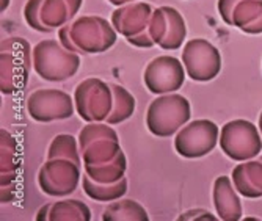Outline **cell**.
Instances as JSON below:
<instances>
[{"instance_id": "7402d4cb", "label": "cell", "mask_w": 262, "mask_h": 221, "mask_svg": "<svg viewBox=\"0 0 262 221\" xmlns=\"http://www.w3.org/2000/svg\"><path fill=\"white\" fill-rule=\"evenodd\" d=\"M112 91H113V110L105 119L107 124L110 126H118L121 122L127 121L134 112H135V97L129 90H126L121 85L110 83Z\"/></svg>"}, {"instance_id": "9a60e30c", "label": "cell", "mask_w": 262, "mask_h": 221, "mask_svg": "<svg viewBox=\"0 0 262 221\" xmlns=\"http://www.w3.org/2000/svg\"><path fill=\"white\" fill-rule=\"evenodd\" d=\"M212 200L219 219L239 221L244 218V207L239 191L235 190L229 176H220L215 179L212 190Z\"/></svg>"}, {"instance_id": "d4e9b609", "label": "cell", "mask_w": 262, "mask_h": 221, "mask_svg": "<svg viewBox=\"0 0 262 221\" xmlns=\"http://www.w3.org/2000/svg\"><path fill=\"white\" fill-rule=\"evenodd\" d=\"M47 159H69L79 165L82 163L79 138L69 134H58L52 138L47 147Z\"/></svg>"}, {"instance_id": "6da1fadb", "label": "cell", "mask_w": 262, "mask_h": 221, "mask_svg": "<svg viewBox=\"0 0 262 221\" xmlns=\"http://www.w3.org/2000/svg\"><path fill=\"white\" fill-rule=\"evenodd\" d=\"M118 33L101 16H79L58 30V41L79 55L102 54L115 46Z\"/></svg>"}, {"instance_id": "1f68e13d", "label": "cell", "mask_w": 262, "mask_h": 221, "mask_svg": "<svg viewBox=\"0 0 262 221\" xmlns=\"http://www.w3.org/2000/svg\"><path fill=\"white\" fill-rule=\"evenodd\" d=\"M0 2H2V4H0V11H7V8L10 7V2H11V0H0Z\"/></svg>"}, {"instance_id": "277c9868", "label": "cell", "mask_w": 262, "mask_h": 221, "mask_svg": "<svg viewBox=\"0 0 262 221\" xmlns=\"http://www.w3.org/2000/svg\"><path fill=\"white\" fill-rule=\"evenodd\" d=\"M33 71L42 80L64 82L80 69V55L71 52L57 39H42L33 47Z\"/></svg>"}, {"instance_id": "5bb4252c", "label": "cell", "mask_w": 262, "mask_h": 221, "mask_svg": "<svg viewBox=\"0 0 262 221\" xmlns=\"http://www.w3.org/2000/svg\"><path fill=\"white\" fill-rule=\"evenodd\" d=\"M154 8L146 2H132L118 7L112 13V26L116 33L127 38L138 36L149 26V19Z\"/></svg>"}, {"instance_id": "2e32d148", "label": "cell", "mask_w": 262, "mask_h": 221, "mask_svg": "<svg viewBox=\"0 0 262 221\" xmlns=\"http://www.w3.org/2000/svg\"><path fill=\"white\" fill-rule=\"evenodd\" d=\"M20 166L22 157L19 143L11 132L2 127L0 130V187L16 185Z\"/></svg>"}, {"instance_id": "484cf974", "label": "cell", "mask_w": 262, "mask_h": 221, "mask_svg": "<svg viewBox=\"0 0 262 221\" xmlns=\"http://www.w3.org/2000/svg\"><path fill=\"white\" fill-rule=\"evenodd\" d=\"M148 32L157 46L163 41V38L166 36V32H168V14L165 11V7L154 8L151 19H149Z\"/></svg>"}, {"instance_id": "d6986e66", "label": "cell", "mask_w": 262, "mask_h": 221, "mask_svg": "<svg viewBox=\"0 0 262 221\" xmlns=\"http://www.w3.org/2000/svg\"><path fill=\"white\" fill-rule=\"evenodd\" d=\"M229 27H237L248 35L262 33V0H242L231 13Z\"/></svg>"}, {"instance_id": "8fae6325", "label": "cell", "mask_w": 262, "mask_h": 221, "mask_svg": "<svg viewBox=\"0 0 262 221\" xmlns=\"http://www.w3.org/2000/svg\"><path fill=\"white\" fill-rule=\"evenodd\" d=\"M181 61L187 76L195 82H210L222 71V54L210 41L195 38L185 42Z\"/></svg>"}, {"instance_id": "603a6c76", "label": "cell", "mask_w": 262, "mask_h": 221, "mask_svg": "<svg viewBox=\"0 0 262 221\" xmlns=\"http://www.w3.org/2000/svg\"><path fill=\"white\" fill-rule=\"evenodd\" d=\"M127 171V159L124 152H121L113 162L99 165V166H83V173H86L93 181L101 184H113L123 179Z\"/></svg>"}, {"instance_id": "9c48e42d", "label": "cell", "mask_w": 262, "mask_h": 221, "mask_svg": "<svg viewBox=\"0 0 262 221\" xmlns=\"http://www.w3.org/2000/svg\"><path fill=\"white\" fill-rule=\"evenodd\" d=\"M79 163L69 159H46L38 171V185L41 191L54 198H64L73 194L82 182Z\"/></svg>"}, {"instance_id": "30bf717a", "label": "cell", "mask_w": 262, "mask_h": 221, "mask_svg": "<svg viewBox=\"0 0 262 221\" xmlns=\"http://www.w3.org/2000/svg\"><path fill=\"white\" fill-rule=\"evenodd\" d=\"M220 129L210 119L190 121L174 135V149L184 159H201L217 147Z\"/></svg>"}, {"instance_id": "8992f818", "label": "cell", "mask_w": 262, "mask_h": 221, "mask_svg": "<svg viewBox=\"0 0 262 221\" xmlns=\"http://www.w3.org/2000/svg\"><path fill=\"white\" fill-rule=\"evenodd\" d=\"M83 0H27L24 19L36 32L51 33L73 22Z\"/></svg>"}, {"instance_id": "d6a6232c", "label": "cell", "mask_w": 262, "mask_h": 221, "mask_svg": "<svg viewBox=\"0 0 262 221\" xmlns=\"http://www.w3.org/2000/svg\"><path fill=\"white\" fill-rule=\"evenodd\" d=\"M257 127H259V132H260V137H262V113L259 115V124H257Z\"/></svg>"}, {"instance_id": "f546056e", "label": "cell", "mask_w": 262, "mask_h": 221, "mask_svg": "<svg viewBox=\"0 0 262 221\" xmlns=\"http://www.w3.org/2000/svg\"><path fill=\"white\" fill-rule=\"evenodd\" d=\"M0 190H2V193H0V201H2L4 204H8L11 203L16 194H17V190H16V185H10V187H0Z\"/></svg>"}, {"instance_id": "3957f363", "label": "cell", "mask_w": 262, "mask_h": 221, "mask_svg": "<svg viewBox=\"0 0 262 221\" xmlns=\"http://www.w3.org/2000/svg\"><path fill=\"white\" fill-rule=\"evenodd\" d=\"M192 119V105L187 97L178 93L162 94L146 110V127L159 138L176 135Z\"/></svg>"}, {"instance_id": "52a82bcc", "label": "cell", "mask_w": 262, "mask_h": 221, "mask_svg": "<svg viewBox=\"0 0 262 221\" xmlns=\"http://www.w3.org/2000/svg\"><path fill=\"white\" fill-rule=\"evenodd\" d=\"M219 144L226 157L235 162L256 159L262 151L259 127L248 119H232L220 129Z\"/></svg>"}, {"instance_id": "4dcf8cb0", "label": "cell", "mask_w": 262, "mask_h": 221, "mask_svg": "<svg viewBox=\"0 0 262 221\" xmlns=\"http://www.w3.org/2000/svg\"><path fill=\"white\" fill-rule=\"evenodd\" d=\"M108 4L115 5L116 8L118 7H123V5H127V4H132V2H138V0H107Z\"/></svg>"}, {"instance_id": "83f0119b", "label": "cell", "mask_w": 262, "mask_h": 221, "mask_svg": "<svg viewBox=\"0 0 262 221\" xmlns=\"http://www.w3.org/2000/svg\"><path fill=\"white\" fill-rule=\"evenodd\" d=\"M242 0H219V4H217V8H219V13L223 19L225 24H228L229 26V19H231V13L234 10V7L237 4H241Z\"/></svg>"}, {"instance_id": "4316f807", "label": "cell", "mask_w": 262, "mask_h": 221, "mask_svg": "<svg viewBox=\"0 0 262 221\" xmlns=\"http://www.w3.org/2000/svg\"><path fill=\"white\" fill-rule=\"evenodd\" d=\"M219 216L212 215L209 210L204 209H193V210H187L182 215L178 216V221H215Z\"/></svg>"}, {"instance_id": "7a4b0ae2", "label": "cell", "mask_w": 262, "mask_h": 221, "mask_svg": "<svg viewBox=\"0 0 262 221\" xmlns=\"http://www.w3.org/2000/svg\"><path fill=\"white\" fill-rule=\"evenodd\" d=\"M33 49L22 36H10L0 44V91L5 96L26 88L33 68Z\"/></svg>"}, {"instance_id": "4fadbf2b", "label": "cell", "mask_w": 262, "mask_h": 221, "mask_svg": "<svg viewBox=\"0 0 262 221\" xmlns=\"http://www.w3.org/2000/svg\"><path fill=\"white\" fill-rule=\"evenodd\" d=\"M185 68L179 58L171 55H160L151 60L145 72H143V80L149 93L152 94H168L176 93L185 82Z\"/></svg>"}, {"instance_id": "44dd1931", "label": "cell", "mask_w": 262, "mask_h": 221, "mask_svg": "<svg viewBox=\"0 0 262 221\" xmlns=\"http://www.w3.org/2000/svg\"><path fill=\"white\" fill-rule=\"evenodd\" d=\"M146 209L134 200H116L110 203L104 213L102 221H148Z\"/></svg>"}, {"instance_id": "ba28073f", "label": "cell", "mask_w": 262, "mask_h": 221, "mask_svg": "<svg viewBox=\"0 0 262 221\" xmlns=\"http://www.w3.org/2000/svg\"><path fill=\"white\" fill-rule=\"evenodd\" d=\"M74 104L79 116L86 122H105L113 110V91L110 83L99 77L82 80L74 91Z\"/></svg>"}, {"instance_id": "f1b7e54d", "label": "cell", "mask_w": 262, "mask_h": 221, "mask_svg": "<svg viewBox=\"0 0 262 221\" xmlns=\"http://www.w3.org/2000/svg\"><path fill=\"white\" fill-rule=\"evenodd\" d=\"M127 42L135 46V47H141V49H149L152 46H156V42L152 41V38L149 36V32L148 29L143 32L141 35L138 36H134V38H127Z\"/></svg>"}, {"instance_id": "ffe728a7", "label": "cell", "mask_w": 262, "mask_h": 221, "mask_svg": "<svg viewBox=\"0 0 262 221\" xmlns=\"http://www.w3.org/2000/svg\"><path fill=\"white\" fill-rule=\"evenodd\" d=\"M82 188L88 198L98 203H113L116 200H121L123 196L127 193L129 182L127 178L124 176L118 182L113 184H101L93 181L86 173L82 174Z\"/></svg>"}, {"instance_id": "7c38bea8", "label": "cell", "mask_w": 262, "mask_h": 221, "mask_svg": "<svg viewBox=\"0 0 262 221\" xmlns=\"http://www.w3.org/2000/svg\"><path fill=\"white\" fill-rule=\"evenodd\" d=\"M74 97L54 88L35 90L27 99V112L36 122H54L69 119L74 115Z\"/></svg>"}, {"instance_id": "e0dca14e", "label": "cell", "mask_w": 262, "mask_h": 221, "mask_svg": "<svg viewBox=\"0 0 262 221\" xmlns=\"http://www.w3.org/2000/svg\"><path fill=\"white\" fill-rule=\"evenodd\" d=\"M235 190L244 198H262V157L241 162L231 174Z\"/></svg>"}, {"instance_id": "5b68a950", "label": "cell", "mask_w": 262, "mask_h": 221, "mask_svg": "<svg viewBox=\"0 0 262 221\" xmlns=\"http://www.w3.org/2000/svg\"><path fill=\"white\" fill-rule=\"evenodd\" d=\"M83 166H99L113 162L123 152L120 137L107 122H88L79 132Z\"/></svg>"}, {"instance_id": "ac0fdd59", "label": "cell", "mask_w": 262, "mask_h": 221, "mask_svg": "<svg viewBox=\"0 0 262 221\" xmlns=\"http://www.w3.org/2000/svg\"><path fill=\"white\" fill-rule=\"evenodd\" d=\"M36 221H90L91 210L80 200H60L42 206L36 212Z\"/></svg>"}, {"instance_id": "cb8c5ba5", "label": "cell", "mask_w": 262, "mask_h": 221, "mask_svg": "<svg viewBox=\"0 0 262 221\" xmlns=\"http://www.w3.org/2000/svg\"><path fill=\"white\" fill-rule=\"evenodd\" d=\"M165 11L168 14V32H166V36L159 44V47L163 51H178L187 36L185 20L184 16L173 7H165Z\"/></svg>"}, {"instance_id": "836d02e7", "label": "cell", "mask_w": 262, "mask_h": 221, "mask_svg": "<svg viewBox=\"0 0 262 221\" xmlns=\"http://www.w3.org/2000/svg\"><path fill=\"white\" fill-rule=\"evenodd\" d=\"M260 157H262V156H260Z\"/></svg>"}]
</instances>
